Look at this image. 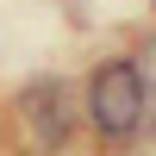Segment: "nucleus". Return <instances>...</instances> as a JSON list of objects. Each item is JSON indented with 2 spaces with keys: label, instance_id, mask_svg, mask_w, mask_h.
Masks as SVG:
<instances>
[{
  "label": "nucleus",
  "instance_id": "2",
  "mask_svg": "<svg viewBox=\"0 0 156 156\" xmlns=\"http://www.w3.org/2000/svg\"><path fill=\"white\" fill-rule=\"evenodd\" d=\"M31 125H37L44 144H62V87H56V81L31 94Z\"/></svg>",
  "mask_w": 156,
  "mask_h": 156
},
{
  "label": "nucleus",
  "instance_id": "1",
  "mask_svg": "<svg viewBox=\"0 0 156 156\" xmlns=\"http://www.w3.org/2000/svg\"><path fill=\"white\" fill-rule=\"evenodd\" d=\"M144 106H150V94H144V69L137 62L119 56V62L94 69V81H87V119H94L100 137H131L144 125Z\"/></svg>",
  "mask_w": 156,
  "mask_h": 156
}]
</instances>
